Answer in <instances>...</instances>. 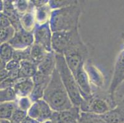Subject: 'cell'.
Instances as JSON below:
<instances>
[{
    "instance_id": "obj_11",
    "label": "cell",
    "mask_w": 124,
    "mask_h": 123,
    "mask_svg": "<svg viewBox=\"0 0 124 123\" xmlns=\"http://www.w3.org/2000/svg\"><path fill=\"white\" fill-rule=\"evenodd\" d=\"M80 116L79 107H74L64 111H54L51 119L57 123H72L78 121Z\"/></svg>"
},
{
    "instance_id": "obj_29",
    "label": "cell",
    "mask_w": 124,
    "mask_h": 123,
    "mask_svg": "<svg viewBox=\"0 0 124 123\" xmlns=\"http://www.w3.org/2000/svg\"><path fill=\"white\" fill-rule=\"evenodd\" d=\"M15 5L16 8L21 13L23 12L27 9L28 4L25 1H17V3H15Z\"/></svg>"
},
{
    "instance_id": "obj_10",
    "label": "cell",
    "mask_w": 124,
    "mask_h": 123,
    "mask_svg": "<svg viewBox=\"0 0 124 123\" xmlns=\"http://www.w3.org/2000/svg\"><path fill=\"white\" fill-rule=\"evenodd\" d=\"M124 81V50H123L116 60L114 68V73L112 83L109 88V92L113 94L114 91Z\"/></svg>"
},
{
    "instance_id": "obj_22",
    "label": "cell",
    "mask_w": 124,
    "mask_h": 123,
    "mask_svg": "<svg viewBox=\"0 0 124 123\" xmlns=\"http://www.w3.org/2000/svg\"><path fill=\"white\" fill-rule=\"evenodd\" d=\"M30 50H31V47H28L27 49L22 51H14L12 59L18 61L19 62H21L22 60L31 61V56H30Z\"/></svg>"
},
{
    "instance_id": "obj_21",
    "label": "cell",
    "mask_w": 124,
    "mask_h": 123,
    "mask_svg": "<svg viewBox=\"0 0 124 123\" xmlns=\"http://www.w3.org/2000/svg\"><path fill=\"white\" fill-rule=\"evenodd\" d=\"M0 100L1 103L8 102L14 100L16 98V93L14 91V88L9 87L5 89L1 90L0 92Z\"/></svg>"
},
{
    "instance_id": "obj_14",
    "label": "cell",
    "mask_w": 124,
    "mask_h": 123,
    "mask_svg": "<svg viewBox=\"0 0 124 123\" xmlns=\"http://www.w3.org/2000/svg\"><path fill=\"white\" fill-rule=\"evenodd\" d=\"M56 54L53 52H48L42 59V60L38 64V71L41 72L43 74L47 76H51L56 68Z\"/></svg>"
},
{
    "instance_id": "obj_5",
    "label": "cell",
    "mask_w": 124,
    "mask_h": 123,
    "mask_svg": "<svg viewBox=\"0 0 124 123\" xmlns=\"http://www.w3.org/2000/svg\"><path fill=\"white\" fill-rule=\"evenodd\" d=\"M85 52V47L82 43L72 46L64 52L66 62L74 76L81 65L83 64Z\"/></svg>"
},
{
    "instance_id": "obj_33",
    "label": "cell",
    "mask_w": 124,
    "mask_h": 123,
    "mask_svg": "<svg viewBox=\"0 0 124 123\" xmlns=\"http://www.w3.org/2000/svg\"><path fill=\"white\" fill-rule=\"evenodd\" d=\"M1 123H12L11 121L6 119H1Z\"/></svg>"
},
{
    "instance_id": "obj_26",
    "label": "cell",
    "mask_w": 124,
    "mask_h": 123,
    "mask_svg": "<svg viewBox=\"0 0 124 123\" xmlns=\"http://www.w3.org/2000/svg\"><path fill=\"white\" fill-rule=\"evenodd\" d=\"M72 1H51L49 3L51 8H64L66 7L72 6L75 3H72Z\"/></svg>"
},
{
    "instance_id": "obj_28",
    "label": "cell",
    "mask_w": 124,
    "mask_h": 123,
    "mask_svg": "<svg viewBox=\"0 0 124 123\" xmlns=\"http://www.w3.org/2000/svg\"><path fill=\"white\" fill-rule=\"evenodd\" d=\"M16 80H13L11 78H8L7 79H6L4 81L1 82V90L5 89H7V88L14 86Z\"/></svg>"
},
{
    "instance_id": "obj_25",
    "label": "cell",
    "mask_w": 124,
    "mask_h": 123,
    "mask_svg": "<svg viewBox=\"0 0 124 123\" xmlns=\"http://www.w3.org/2000/svg\"><path fill=\"white\" fill-rule=\"evenodd\" d=\"M27 113L26 111H23L17 108L12 115V118L10 121L12 123H22L23 120L27 117Z\"/></svg>"
},
{
    "instance_id": "obj_1",
    "label": "cell",
    "mask_w": 124,
    "mask_h": 123,
    "mask_svg": "<svg viewBox=\"0 0 124 123\" xmlns=\"http://www.w3.org/2000/svg\"><path fill=\"white\" fill-rule=\"evenodd\" d=\"M43 99L54 111H64L74 107L56 68L45 89Z\"/></svg>"
},
{
    "instance_id": "obj_34",
    "label": "cell",
    "mask_w": 124,
    "mask_h": 123,
    "mask_svg": "<svg viewBox=\"0 0 124 123\" xmlns=\"http://www.w3.org/2000/svg\"><path fill=\"white\" fill-rule=\"evenodd\" d=\"M57 123L56 121H55L51 119V120L46 121L44 122V123Z\"/></svg>"
},
{
    "instance_id": "obj_23",
    "label": "cell",
    "mask_w": 124,
    "mask_h": 123,
    "mask_svg": "<svg viewBox=\"0 0 124 123\" xmlns=\"http://www.w3.org/2000/svg\"><path fill=\"white\" fill-rule=\"evenodd\" d=\"M14 35V29L12 26L8 27L1 29V43H6V42L9 41Z\"/></svg>"
},
{
    "instance_id": "obj_15",
    "label": "cell",
    "mask_w": 124,
    "mask_h": 123,
    "mask_svg": "<svg viewBox=\"0 0 124 123\" xmlns=\"http://www.w3.org/2000/svg\"><path fill=\"white\" fill-rule=\"evenodd\" d=\"M21 68L19 70L18 78H30L33 77L38 72L37 64L30 60H22L20 62Z\"/></svg>"
},
{
    "instance_id": "obj_8",
    "label": "cell",
    "mask_w": 124,
    "mask_h": 123,
    "mask_svg": "<svg viewBox=\"0 0 124 123\" xmlns=\"http://www.w3.org/2000/svg\"><path fill=\"white\" fill-rule=\"evenodd\" d=\"M35 44L43 47L48 52L51 51L52 37L51 34V28L48 23L37 27L35 31Z\"/></svg>"
},
{
    "instance_id": "obj_16",
    "label": "cell",
    "mask_w": 124,
    "mask_h": 123,
    "mask_svg": "<svg viewBox=\"0 0 124 123\" xmlns=\"http://www.w3.org/2000/svg\"><path fill=\"white\" fill-rule=\"evenodd\" d=\"M17 108L16 103L13 101L1 103V119L11 120L12 115Z\"/></svg>"
},
{
    "instance_id": "obj_18",
    "label": "cell",
    "mask_w": 124,
    "mask_h": 123,
    "mask_svg": "<svg viewBox=\"0 0 124 123\" xmlns=\"http://www.w3.org/2000/svg\"><path fill=\"white\" fill-rule=\"evenodd\" d=\"M79 123H107L102 118L100 115H96L93 113H80Z\"/></svg>"
},
{
    "instance_id": "obj_2",
    "label": "cell",
    "mask_w": 124,
    "mask_h": 123,
    "mask_svg": "<svg viewBox=\"0 0 124 123\" xmlns=\"http://www.w3.org/2000/svg\"><path fill=\"white\" fill-rule=\"evenodd\" d=\"M80 9L75 6H70L52 12L50 28L54 32L70 31L77 29Z\"/></svg>"
},
{
    "instance_id": "obj_7",
    "label": "cell",
    "mask_w": 124,
    "mask_h": 123,
    "mask_svg": "<svg viewBox=\"0 0 124 123\" xmlns=\"http://www.w3.org/2000/svg\"><path fill=\"white\" fill-rule=\"evenodd\" d=\"M82 111L85 113L101 115L109 110V107L106 101L98 97L84 99L80 105Z\"/></svg>"
},
{
    "instance_id": "obj_6",
    "label": "cell",
    "mask_w": 124,
    "mask_h": 123,
    "mask_svg": "<svg viewBox=\"0 0 124 123\" xmlns=\"http://www.w3.org/2000/svg\"><path fill=\"white\" fill-rule=\"evenodd\" d=\"M53 112L45 100H38L31 106L28 115L39 123H43L51 119Z\"/></svg>"
},
{
    "instance_id": "obj_4",
    "label": "cell",
    "mask_w": 124,
    "mask_h": 123,
    "mask_svg": "<svg viewBox=\"0 0 124 123\" xmlns=\"http://www.w3.org/2000/svg\"><path fill=\"white\" fill-rule=\"evenodd\" d=\"M80 43L77 29L70 31L54 32L52 36V47L58 54H64L70 47Z\"/></svg>"
},
{
    "instance_id": "obj_32",
    "label": "cell",
    "mask_w": 124,
    "mask_h": 123,
    "mask_svg": "<svg viewBox=\"0 0 124 123\" xmlns=\"http://www.w3.org/2000/svg\"><path fill=\"white\" fill-rule=\"evenodd\" d=\"M33 2V4L35 6H36L38 7H40L43 6L44 4H45L46 3V1H32Z\"/></svg>"
},
{
    "instance_id": "obj_35",
    "label": "cell",
    "mask_w": 124,
    "mask_h": 123,
    "mask_svg": "<svg viewBox=\"0 0 124 123\" xmlns=\"http://www.w3.org/2000/svg\"><path fill=\"white\" fill-rule=\"evenodd\" d=\"M78 123V121H76V122H74V123Z\"/></svg>"
},
{
    "instance_id": "obj_20",
    "label": "cell",
    "mask_w": 124,
    "mask_h": 123,
    "mask_svg": "<svg viewBox=\"0 0 124 123\" xmlns=\"http://www.w3.org/2000/svg\"><path fill=\"white\" fill-rule=\"evenodd\" d=\"M50 15V11L48 6H43L38 7L37 11V20L40 24L42 25L46 23L47 19L49 18Z\"/></svg>"
},
{
    "instance_id": "obj_30",
    "label": "cell",
    "mask_w": 124,
    "mask_h": 123,
    "mask_svg": "<svg viewBox=\"0 0 124 123\" xmlns=\"http://www.w3.org/2000/svg\"><path fill=\"white\" fill-rule=\"evenodd\" d=\"M11 22L6 15L3 13H1V29H4L11 25Z\"/></svg>"
},
{
    "instance_id": "obj_24",
    "label": "cell",
    "mask_w": 124,
    "mask_h": 123,
    "mask_svg": "<svg viewBox=\"0 0 124 123\" xmlns=\"http://www.w3.org/2000/svg\"><path fill=\"white\" fill-rule=\"evenodd\" d=\"M21 24L23 26V29L26 31H29L33 27V17L31 14L27 13L25 14L22 18Z\"/></svg>"
},
{
    "instance_id": "obj_17",
    "label": "cell",
    "mask_w": 124,
    "mask_h": 123,
    "mask_svg": "<svg viewBox=\"0 0 124 123\" xmlns=\"http://www.w3.org/2000/svg\"><path fill=\"white\" fill-rule=\"evenodd\" d=\"M47 53L48 52L45 50L43 47L35 43L31 47V50H30L31 61L38 65V64L42 60L43 58L46 55Z\"/></svg>"
},
{
    "instance_id": "obj_37",
    "label": "cell",
    "mask_w": 124,
    "mask_h": 123,
    "mask_svg": "<svg viewBox=\"0 0 124 123\" xmlns=\"http://www.w3.org/2000/svg\"></svg>"
},
{
    "instance_id": "obj_19",
    "label": "cell",
    "mask_w": 124,
    "mask_h": 123,
    "mask_svg": "<svg viewBox=\"0 0 124 123\" xmlns=\"http://www.w3.org/2000/svg\"><path fill=\"white\" fill-rule=\"evenodd\" d=\"M14 51L9 43H3L1 45V60L8 63L13 57Z\"/></svg>"
},
{
    "instance_id": "obj_3",
    "label": "cell",
    "mask_w": 124,
    "mask_h": 123,
    "mask_svg": "<svg viewBox=\"0 0 124 123\" xmlns=\"http://www.w3.org/2000/svg\"><path fill=\"white\" fill-rule=\"evenodd\" d=\"M56 68L67 90L69 97L74 107H79L83 99L81 96L79 88L74 74L69 69L63 54H56Z\"/></svg>"
},
{
    "instance_id": "obj_36",
    "label": "cell",
    "mask_w": 124,
    "mask_h": 123,
    "mask_svg": "<svg viewBox=\"0 0 124 123\" xmlns=\"http://www.w3.org/2000/svg\"></svg>"
},
{
    "instance_id": "obj_9",
    "label": "cell",
    "mask_w": 124,
    "mask_h": 123,
    "mask_svg": "<svg viewBox=\"0 0 124 123\" xmlns=\"http://www.w3.org/2000/svg\"><path fill=\"white\" fill-rule=\"evenodd\" d=\"M33 42V36L32 33L23 29L16 31L14 37L9 41L8 43L13 48L22 49L31 47Z\"/></svg>"
},
{
    "instance_id": "obj_13",
    "label": "cell",
    "mask_w": 124,
    "mask_h": 123,
    "mask_svg": "<svg viewBox=\"0 0 124 123\" xmlns=\"http://www.w3.org/2000/svg\"><path fill=\"white\" fill-rule=\"evenodd\" d=\"M34 87V83L30 78H18L16 80L14 89L16 95L21 97H26L31 94Z\"/></svg>"
},
{
    "instance_id": "obj_27",
    "label": "cell",
    "mask_w": 124,
    "mask_h": 123,
    "mask_svg": "<svg viewBox=\"0 0 124 123\" xmlns=\"http://www.w3.org/2000/svg\"><path fill=\"white\" fill-rule=\"evenodd\" d=\"M31 100H29V99L26 97H23L20 100L19 103L18 104L17 108L21 109V110L26 111L31 107Z\"/></svg>"
},
{
    "instance_id": "obj_31",
    "label": "cell",
    "mask_w": 124,
    "mask_h": 123,
    "mask_svg": "<svg viewBox=\"0 0 124 123\" xmlns=\"http://www.w3.org/2000/svg\"><path fill=\"white\" fill-rule=\"evenodd\" d=\"M9 78L8 71L6 69L1 70V82Z\"/></svg>"
},
{
    "instance_id": "obj_12",
    "label": "cell",
    "mask_w": 124,
    "mask_h": 123,
    "mask_svg": "<svg viewBox=\"0 0 124 123\" xmlns=\"http://www.w3.org/2000/svg\"><path fill=\"white\" fill-rule=\"evenodd\" d=\"M83 65H81L74 77L79 88L81 95L84 99H88L91 97V88L89 83L88 78L83 69Z\"/></svg>"
}]
</instances>
